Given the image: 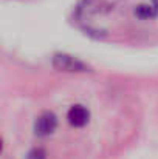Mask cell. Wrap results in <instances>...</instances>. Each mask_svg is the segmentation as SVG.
I'll list each match as a JSON object with an SVG mask.
<instances>
[{
	"label": "cell",
	"mask_w": 158,
	"mask_h": 159,
	"mask_svg": "<svg viewBox=\"0 0 158 159\" xmlns=\"http://www.w3.org/2000/svg\"><path fill=\"white\" fill-rule=\"evenodd\" d=\"M135 16L140 19H154L158 16V3H143L140 6H136L135 9Z\"/></svg>",
	"instance_id": "obj_4"
},
{
	"label": "cell",
	"mask_w": 158,
	"mask_h": 159,
	"mask_svg": "<svg viewBox=\"0 0 158 159\" xmlns=\"http://www.w3.org/2000/svg\"><path fill=\"white\" fill-rule=\"evenodd\" d=\"M56 127H57L56 116L53 113H50V111H47V113H42L37 117L34 130H36V134H39V136H48L56 130Z\"/></svg>",
	"instance_id": "obj_2"
},
{
	"label": "cell",
	"mask_w": 158,
	"mask_h": 159,
	"mask_svg": "<svg viewBox=\"0 0 158 159\" xmlns=\"http://www.w3.org/2000/svg\"><path fill=\"white\" fill-rule=\"evenodd\" d=\"M53 66L59 71H65V73H85L90 71V66L87 63H84L82 60H79L74 56L65 53H57L53 56L51 59Z\"/></svg>",
	"instance_id": "obj_1"
},
{
	"label": "cell",
	"mask_w": 158,
	"mask_h": 159,
	"mask_svg": "<svg viewBox=\"0 0 158 159\" xmlns=\"http://www.w3.org/2000/svg\"><path fill=\"white\" fill-rule=\"evenodd\" d=\"M67 119L73 127H84L90 119V111L82 105H73L68 110Z\"/></svg>",
	"instance_id": "obj_3"
},
{
	"label": "cell",
	"mask_w": 158,
	"mask_h": 159,
	"mask_svg": "<svg viewBox=\"0 0 158 159\" xmlns=\"http://www.w3.org/2000/svg\"><path fill=\"white\" fill-rule=\"evenodd\" d=\"M98 11H99V3L96 0H84L78 6L76 14H78V17H82L84 19V17H89L90 14H95Z\"/></svg>",
	"instance_id": "obj_5"
},
{
	"label": "cell",
	"mask_w": 158,
	"mask_h": 159,
	"mask_svg": "<svg viewBox=\"0 0 158 159\" xmlns=\"http://www.w3.org/2000/svg\"><path fill=\"white\" fill-rule=\"evenodd\" d=\"M45 158H47V153L42 148H34L26 156V159H45Z\"/></svg>",
	"instance_id": "obj_6"
}]
</instances>
